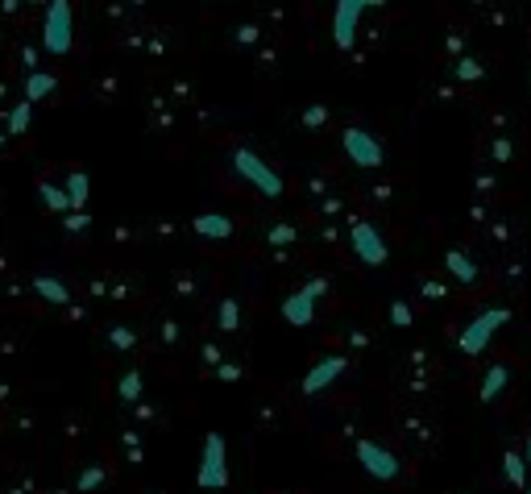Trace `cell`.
Returning <instances> with one entry per match:
<instances>
[{"label": "cell", "instance_id": "obj_42", "mask_svg": "<svg viewBox=\"0 0 531 494\" xmlns=\"http://www.w3.org/2000/svg\"><path fill=\"white\" fill-rule=\"evenodd\" d=\"M307 187H312V191H316V196H324V191H328V187H332V179H328V175H324V171H316V175H312V179H307Z\"/></svg>", "mask_w": 531, "mask_h": 494}, {"label": "cell", "instance_id": "obj_48", "mask_svg": "<svg viewBox=\"0 0 531 494\" xmlns=\"http://www.w3.org/2000/svg\"><path fill=\"white\" fill-rule=\"evenodd\" d=\"M523 461H527V470H531V428H527V436H523Z\"/></svg>", "mask_w": 531, "mask_h": 494}, {"label": "cell", "instance_id": "obj_16", "mask_svg": "<svg viewBox=\"0 0 531 494\" xmlns=\"http://www.w3.org/2000/svg\"><path fill=\"white\" fill-rule=\"evenodd\" d=\"M34 291L54 308H71V291L63 279H54V274H34Z\"/></svg>", "mask_w": 531, "mask_h": 494}, {"label": "cell", "instance_id": "obj_24", "mask_svg": "<svg viewBox=\"0 0 531 494\" xmlns=\"http://www.w3.org/2000/svg\"><path fill=\"white\" fill-rule=\"evenodd\" d=\"M216 328L220 333H237L241 328V299H220V308H216Z\"/></svg>", "mask_w": 531, "mask_h": 494}, {"label": "cell", "instance_id": "obj_12", "mask_svg": "<svg viewBox=\"0 0 531 494\" xmlns=\"http://www.w3.org/2000/svg\"><path fill=\"white\" fill-rule=\"evenodd\" d=\"M444 270H449L461 287H478V283H482L478 262H473L465 250H449V254H444Z\"/></svg>", "mask_w": 531, "mask_h": 494}, {"label": "cell", "instance_id": "obj_50", "mask_svg": "<svg viewBox=\"0 0 531 494\" xmlns=\"http://www.w3.org/2000/svg\"><path fill=\"white\" fill-rule=\"evenodd\" d=\"M527 92H531V63H527Z\"/></svg>", "mask_w": 531, "mask_h": 494}, {"label": "cell", "instance_id": "obj_17", "mask_svg": "<svg viewBox=\"0 0 531 494\" xmlns=\"http://www.w3.org/2000/svg\"><path fill=\"white\" fill-rule=\"evenodd\" d=\"M295 125L303 129V133H324L328 125H332V104H307V108H299V117H295Z\"/></svg>", "mask_w": 531, "mask_h": 494}, {"label": "cell", "instance_id": "obj_6", "mask_svg": "<svg viewBox=\"0 0 531 494\" xmlns=\"http://www.w3.org/2000/svg\"><path fill=\"white\" fill-rule=\"evenodd\" d=\"M75 38V21H71V0H50L46 21H42V46L50 54H67Z\"/></svg>", "mask_w": 531, "mask_h": 494}, {"label": "cell", "instance_id": "obj_39", "mask_svg": "<svg viewBox=\"0 0 531 494\" xmlns=\"http://www.w3.org/2000/svg\"><path fill=\"white\" fill-rule=\"evenodd\" d=\"M299 291H303V295H312V299H320V295L328 291V279H307Z\"/></svg>", "mask_w": 531, "mask_h": 494}, {"label": "cell", "instance_id": "obj_47", "mask_svg": "<svg viewBox=\"0 0 531 494\" xmlns=\"http://www.w3.org/2000/svg\"><path fill=\"white\" fill-rule=\"evenodd\" d=\"M137 420H154V407L150 403H137Z\"/></svg>", "mask_w": 531, "mask_h": 494}, {"label": "cell", "instance_id": "obj_34", "mask_svg": "<svg viewBox=\"0 0 531 494\" xmlns=\"http://www.w3.org/2000/svg\"><path fill=\"white\" fill-rule=\"evenodd\" d=\"M345 345H349V349H370V345H374V333H370V328H349V333H345Z\"/></svg>", "mask_w": 531, "mask_h": 494}, {"label": "cell", "instance_id": "obj_35", "mask_svg": "<svg viewBox=\"0 0 531 494\" xmlns=\"http://www.w3.org/2000/svg\"><path fill=\"white\" fill-rule=\"evenodd\" d=\"M473 187H478V196L486 200V196H494V191H498V175H490V171H478V179H473Z\"/></svg>", "mask_w": 531, "mask_h": 494}, {"label": "cell", "instance_id": "obj_20", "mask_svg": "<svg viewBox=\"0 0 531 494\" xmlns=\"http://www.w3.org/2000/svg\"><path fill=\"white\" fill-rule=\"evenodd\" d=\"M502 478L515 490H527V461L519 449H502Z\"/></svg>", "mask_w": 531, "mask_h": 494}, {"label": "cell", "instance_id": "obj_21", "mask_svg": "<svg viewBox=\"0 0 531 494\" xmlns=\"http://www.w3.org/2000/svg\"><path fill=\"white\" fill-rule=\"evenodd\" d=\"M63 191H67L71 212H83V208H88V191H92V183H88V175H83V171H71Z\"/></svg>", "mask_w": 531, "mask_h": 494}, {"label": "cell", "instance_id": "obj_23", "mask_svg": "<svg viewBox=\"0 0 531 494\" xmlns=\"http://www.w3.org/2000/svg\"><path fill=\"white\" fill-rule=\"evenodd\" d=\"M266 245H274V250H287V245H299V225H291V221H274V225H266Z\"/></svg>", "mask_w": 531, "mask_h": 494}, {"label": "cell", "instance_id": "obj_19", "mask_svg": "<svg viewBox=\"0 0 531 494\" xmlns=\"http://www.w3.org/2000/svg\"><path fill=\"white\" fill-rule=\"evenodd\" d=\"M254 54H258V75H278V71H283V38L266 34V42Z\"/></svg>", "mask_w": 531, "mask_h": 494}, {"label": "cell", "instance_id": "obj_13", "mask_svg": "<svg viewBox=\"0 0 531 494\" xmlns=\"http://www.w3.org/2000/svg\"><path fill=\"white\" fill-rule=\"evenodd\" d=\"M283 320L307 328V324L316 320V299H312V295H303V291H291V295L283 299Z\"/></svg>", "mask_w": 531, "mask_h": 494}, {"label": "cell", "instance_id": "obj_9", "mask_svg": "<svg viewBox=\"0 0 531 494\" xmlns=\"http://www.w3.org/2000/svg\"><path fill=\"white\" fill-rule=\"evenodd\" d=\"M191 229L200 233L204 241H229L233 233H237V225H233V216H225V212H200L191 221Z\"/></svg>", "mask_w": 531, "mask_h": 494}, {"label": "cell", "instance_id": "obj_36", "mask_svg": "<svg viewBox=\"0 0 531 494\" xmlns=\"http://www.w3.org/2000/svg\"><path fill=\"white\" fill-rule=\"evenodd\" d=\"M88 229H92L88 212H67V233H88Z\"/></svg>", "mask_w": 531, "mask_h": 494}, {"label": "cell", "instance_id": "obj_32", "mask_svg": "<svg viewBox=\"0 0 531 494\" xmlns=\"http://www.w3.org/2000/svg\"><path fill=\"white\" fill-rule=\"evenodd\" d=\"M104 478H108V474L100 470V465H88V470H83V474H79V482H75V486H79L83 494H88V490H96V486H104Z\"/></svg>", "mask_w": 531, "mask_h": 494}, {"label": "cell", "instance_id": "obj_7", "mask_svg": "<svg viewBox=\"0 0 531 494\" xmlns=\"http://www.w3.org/2000/svg\"><path fill=\"white\" fill-rule=\"evenodd\" d=\"M349 241H353V254L361 258V262H366V266H386V241H382V233L370 225V221H361V216H357V221L349 225Z\"/></svg>", "mask_w": 531, "mask_h": 494}, {"label": "cell", "instance_id": "obj_43", "mask_svg": "<svg viewBox=\"0 0 531 494\" xmlns=\"http://www.w3.org/2000/svg\"><path fill=\"white\" fill-rule=\"evenodd\" d=\"M162 341L166 345H179V324L175 320H162Z\"/></svg>", "mask_w": 531, "mask_h": 494}, {"label": "cell", "instance_id": "obj_25", "mask_svg": "<svg viewBox=\"0 0 531 494\" xmlns=\"http://www.w3.org/2000/svg\"><path fill=\"white\" fill-rule=\"evenodd\" d=\"M50 92H54V75L50 71H30V75H25V100H30V104H38Z\"/></svg>", "mask_w": 531, "mask_h": 494}, {"label": "cell", "instance_id": "obj_5", "mask_svg": "<svg viewBox=\"0 0 531 494\" xmlns=\"http://www.w3.org/2000/svg\"><path fill=\"white\" fill-rule=\"evenodd\" d=\"M195 482H200V490H225L229 486V457H225V436L220 432L204 436V453H200Z\"/></svg>", "mask_w": 531, "mask_h": 494}, {"label": "cell", "instance_id": "obj_31", "mask_svg": "<svg viewBox=\"0 0 531 494\" xmlns=\"http://www.w3.org/2000/svg\"><path fill=\"white\" fill-rule=\"evenodd\" d=\"M108 345L125 353V349L137 345V333H133V328H125V324H113V328H108Z\"/></svg>", "mask_w": 531, "mask_h": 494}, {"label": "cell", "instance_id": "obj_14", "mask_svg": "<svg viewBox=\"0 0 531 494\" xmlns=\"http://www.w3.org/2000/svg\"><path fill=\"white\" fill-rule=\"evenodd\" d=\"M507 387H511V366H507V362H494V366H486V374H482L478 399H482V403H494Z\"/></svg>", "mask_w": 531, "mask_h": 494}, {"label": "cell", "instance_id": "obj_54", "mask_svg": "<svg viewBox=\"0 0 531 494\" xmlns=\"http://www.w3.org/2000/svg\"><path fill=\"white\" fill-rule=\"evenodd\" d=\"M133 5H146V0H133Z\"/></svg>", "mask_w": 531, "mask_h": 494}, {"label": "cell", "instance_id": "obj_51", "mask_svg": "<svg viewBox=\"0 0 531 494\" xmlns=\"http://www.w3.org/2000/svg\"><path fill=\"white\" fill-rule=\"evenodd\" d=\"M527 50H531V25H527Z\"/></svg>", "mask_w": 531, "mask_h": 494}, {"label": "cell", "instance_id": "obj_38", "mask_svg": "<svg viewBox=\"0 0 531 494\" xmlns=\"http://www.w3.org/2000/svg\"><path fill=\"white\" fill-rule=\"evenodd\" d=\"M316 208H320L324 216H337L345 204H341V196H320V204H316Z\"/></svg>", "mask_w": 531, "mask_h": 494}, {"label": "cell", "instance_id": "obj_33", "mask_svg": "<svg viewBox=\"0 0 531 494\" xmlns=\"http://www.w3.org/2000/svg\"><path fill=\"white\" fill-rule=\"evenodd\" d=\"M419 295H424V299H436V304H444V299H449V291H444L440 279H419Z\"/></svg>", "mask_w": 531, "mask_h": 494}, {"label": "cell", "instance_id": "obj_55", "mask_svg": "<svg viewBox=\"0 0 531 494\" xmlns=\"http://www.w3.org/2000/svg\"><path fill=\"white\" fill-rule=\"evenodd\" d=\"M527 494H531V486H527Z\"/></svg>", "mask_w": 531, "mask_h": 494}, {"label": "cell", "instance_id": "obj_15", "mask_svg": "<svg viewBox=\"0 0 531 494\" xmlns=\"http://www.w3.org/2000/svg\"><path fill=\"white\" fill-rule=\"evenodd\" d=\"M262 42H266V25L262 21H237L229 30V46H237V50H258Z\"/></svg>", "mask_w": 531, "mask_h": 494}, {"label": "cell", "instance_id": "obj_46", "mask_svg": "<svg viewBox=\"0 0 531 494\" xmlns=\"http://www.w3.org/2000/svg\"><path fill=\"white\" fill-rule=\"evenodd\" d=\"M266 17H270L274 25H287V9H283V5H270V9H266Z\"/></svg>", "mask_w": 531, "mask_h": 494}, {"label": "cell", "instance_id": "obj_8", "mask_svg": "<svg viewBox=\"0 0 531 494\" xmlns=\"http://www.w3.org/2000/svg\"><path fill=\"white\" fill-rule=\"evenodd\" d=\"M345 374H349V358H345V353H328V358H320V362L312 366V374L299 382V391H303V395H320L324 387L341 382Z\"/></svg>", "mask_w": 531, "mask_h": 494}, {"label": "cell", "instance_id": "obj_49", "mask_svg": "<svg viewBox=\"0 0 531 494\" xmlns=\"http://www.w3.org/2000/svg\"><path fill=\"white\" fill-rule=\"evenodd\" d=\"M21 0H0V13H17Z\"/></svg>", "mask_w": 531, "mask_h": 494}, {"label": "cell", "instance_id": "obj_30", "mask_svg": "<svg viewBox=\"0 0 531 494\" xmlns=\"http://www.w3.org/2000/svg\"><path fill=\"white\" fill-rule=\"evenodd\" d=\"M390 324L403 328V333H407V328H415V308L407 304V299H395V304H390Z\"/></svg>", "mask_w": 531, "mask_h": 494}, {"label": "cell", "instance_id": "obj_53", "mask_svg": "<svg viewBox=\"0 0 531 494\" xmlns=\"http://www.w3.org/2000/svg\"><path fill=\"white\" fill-rule=\"evenodd\" d=\"M0 146H5V133H0Z\"/></svg>", "mask_w": 531, "mask_h": 494}, {"label": "cell", "instance_id": "obj_28", "mask_svg": "<svg viewBox=\"0 0 531 494\" xmlns=\"http://www.w3.org/2000/svg\"><path fill=\"white\" fill-rule=\"evenodd\" d=\"M30 121H34V104L30 100H21L13 113H9V137H21L25 129H30Z\"/></svg>", "mask_w": 531, "mask_h": 494}, {"label": "cell", "instance_id": "obj_41", "mask_svg": "<svg viewBox=\"0 0 531 494\" xmlns=\"http://www.w3.org/2000/svg\"><path fill=\"white\" fill-rule=\"evenodd\" d=\"M511 233H515L511 221H494V225H490V237H498V241H511Z\"/></svg>", "mask_w": 531, "mask_h": 494}, {"label": "cell", "instance_id": "obj_2", "mask_svg": "<svg viewBox=\"0 0 531 494\" xmlns=\"http://www.w3.org/2000/svg\"><path fill=\"white\" fill-rule=\"evenodd\" d=\"M341 146H345L349 162H353V167H361V171H378L382 162H386V150L378 142V133L366 129L361 121H353V125L341 129Z\"/></svg>", "mask_w": 531, "mask_h": 494}, {"label": "cell", "instance_id": "obj_4", "mask_svg": "<svg viewBox=\"0 0 531 494\" xmlns=\"http://www.w3.org/2000/svg\"><path fill=\"white\" fill-rule=\"evenodd\" d=\"M233 171L245 179V183H254L262 196H270V200H283V191H287V183H283V175H278L270 162H262L254 150H233Z\"/></svg>", "mask_w": 531, "mask_h": 494}, {"label": "cell", "instance_id": "obj_22", "mask_svg": "<svg viewBox=\"0 0 531 494\" xmlns=\"http://www.w3.org/2000/svg\"><path fill=\"white\" fill-rule=\"evenodd\" d=\"M440 50H444V59H449V63L465 59V54H469V30H465V25H453V30H449V34H444Z\"/></svg>", "mask_w": 531, "mask_h": 494}, {"label": "cell", "instance_id": "obj_45", "mask_svg": "<svg viewBox=\"0 0 531 494\" xmlns=\"http://www.w3.org/2000/svg\"><path fill=\"white\" fill-rule=\"evenodd\" d=\"M502 283H507V287H519V283H523V266H507V274H502Z\"/></svg>", "mask_w": 531, "mask_h": 494}, {"label": "cell", "instance_id": "obj_44", "mask_svg": "<svg viewBox=\"0 0 531 494\" xmlns=\"http://www.w3.org/2000/svg\"><path fill=\"white\" fill-rule=\"evenodd\" d=\"M490 5H494V0H465V13H469V17H482Z\"/></svg>", "mask_w": 531, "mask_h": 494}, {"label": "cell", "instance_id": "obj_37", "mask_svg": "<svg viewBox=\"0 0 531 494\" xmlns=\"http://www.w3.org/2000/svg\"><path fill=\"white\" fill-rule=\"evenodd\" d=\"M212 374H216L220 382H237V378H241V366H237V362H220Z\"/></svg>", "mask_w": 531, "mask_h": 494}, {"label": "cell", "instance_id": "obj_1", "mask_svg": "<svg viewBox=\"0 0 531 494\" xmlns=\"http://www.w3.org/2000/svg\"><path fill=\"white\" fill-rule=\"evenodd\" d=\"M511 320V308H486L482 316H473L461 333H457V349L465 353V358H478V353H486L490 349V341H494V333L502 324Z\"/></svg>", "mask_w": 531, "mask_h": 494}, {"label": "cell", "instance_id": "obj_18", "mask_svg": "<svg viewBox=\"0 0 531 494\" xmlns=\"http://www.w3.org/2000/svg\"><path fill=\"white\" fill-rule=\"evenodd\" d=\"M486 154L494 167H511L515 162V133H486Z\"/></svg>", "mask_w": 531, "mask_h": 494}, {"label": "cell", "instance_id": "obj_52", "mask_svg": "<svg viewBox=\"0 0 531 494\" xmlns=\"http://www.w3.org/2000/svg\"><path fill=\"white\" fill-rule=\"evenodd\" d=\"M30 5H46V0H30Z\"/></svg>", "mask_w": 531, "mask_h": 494}, {"label": "cell", "instance_id": "obj_11", "mask_svg": "<svg viewBox=\"0 0 531 494\" xmlns=\"http://www.w3.org/2000/svg\"><path fill=\"white\" fill-rule=\"evenodd\" d=\"M482 21L490 25L494 34H515L519 30V5H515V0H494V5L482 13Z\"/></svg>", "mask_w": 531, "mask_h": 494}, {"label": "cell", "instance_id": "obj_40", "mask_svg": "<svg viewBox=\"0 0 531 494\" xmlns=\"http://www.w3.org/2000/svg\"><path fill=\"white\" fill-rule=\"evenodd\" d=\"M204 362H208L212 370H216L220 362H225V353H220V345H216V341H208V345H204Z\"/></svg>", "mask_w": 531, "mask_h": 494}, {"label": "cell", "instance_id": "obj_27", "mask_svg": "<svg viewBox=\"0 0 531 494\" xmlns=\"http://www.w3.org/2000/svg\"><path fill=\"white\" fill-rule=\"evenodd\" d=\"M117 395H121L125 403H137V399H142V370H125L121 382H117Z\"/></svg>", "mask_w": 531, "mask_h": 494}, {"label": "cell", "instance_id": "obj_29", "mask_svg": "<svg viewBox=\"0 0 531 494\" xmlns=\"http://www.w3.org/2000/svg\"><path fill=\"white\" fill-rule=\"evenodd\" d=\"M432 96H436V100H461V96H465V88L457 84V79H453L449 71H444V75L436 79V84H432Z\"/></svg>", "mask_w": 531, "mask_h": 494}, {"label": "cell", "instance_id": "obj_26", "mask_svg": "<svg viewBox=\"0 0 531 494\" xmlns=\"http://www.w3.org/2000/svg\"><path fill=\"white\" fill-rule=\"evenodd\" d=\"M38 196H42V204H46L50 212H59V216H67V212H71L67 191H63L59 183H38Z\"/></svg>", "mask_w": 531, "mask_h": 494}, {"label": "cell", "instance_id": "obj_10", "mask_svg": "<svg viewBox=\"0 0 531 494\" xmlns=\"http://www.w3.org/2000/svg\"><path fill=\"white\" fill-rule=\"evenodd\" d=\"M449 75L457 79V84L469 92L473 84H486V79H490V67H486V59H478V54H465V59H457V63H449Z\"/></svg>", "mask_w": 531, "mask_h": 494}, {"label": "cell", "instance_id": "obj_3", "mask_svg": "<svg viewBox=\"0 0 531 494\" xmlns=\"http://www.w3.org/2000/svg\"><path fill=\"white\" fill-rule=\"evenodd\" d=\"M353 449H357L361 470H366L374 482H395V478H403V457L395 449H386L382 441H374V436H361Z\"/></svg>", "mask_w": 531, "mask_h": 494}]
</instances>
